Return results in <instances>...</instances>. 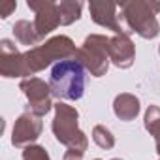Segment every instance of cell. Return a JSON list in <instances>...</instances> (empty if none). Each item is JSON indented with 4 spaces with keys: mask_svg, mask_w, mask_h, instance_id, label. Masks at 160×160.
<instances>
[{
    "mask_svg": "<svg viewBox=\"0 0 160 160\" xmlns=\"http://www.w3.org/2000/svg\"><path fill=\"white\" fill-rule=\"evenodd\" d=\"M49 89L55 96L64 100H77L83 96L85 89V73L79 60H60L53 72Z\"/></svg>",
    "mask_w": 160,
    "mask_h": 160,
    "instance_id": "6da1fadb",
    "label": "cell"
},
{
    "mask_svg": "<svg viewBox=\"0 0 160 160\" xmlns=\"http://www.w3.org/2000/svg\"><path fill=\"white\" fill-rule=\"evenodd\" d=\"M121 10L132 32H138L143 38H154L158 34L154 12H160V2H124L121 4Z\"/></svg>",
    "mask_w": 160,
    "mask_h": 160,
    "instance_id": "7a4b0ae2",
    "label": "cell"
},
{
    "mask_svg": "<svg viewBox=\"0 0 160 160\" xmlns=\"http://www.w3.org/2000/svg\"><path fill=\"white\" fill-rule=\"evenodd\" d=\"M53 130L57 134V139L70 145L72 151H77V152H83L85 149L77 147L75 143H85V138L81 132H77V111L68 108L66 104H58L57 106V117H55V122H53Z\"/></svg>",
    "mask_w": 160,
    "mask_h": 160,
    "instance_id": "3957f363",
    "label": "cell"
},
{
    "mask_svg": "<svg viewBox=\"0 0 160 160\" xmlns=\"http://www.w3.org/2000/svg\"><path fill=\"white\" fill-rule=\"evenodd\" d=\"M108 45H109L108 38H104V36H91V38L85 40L83 47L77 53L79 58H81V62L96 77H100L108 70V57H109Z\"/></svg>",
    "mask_w": 160,
    "mask_h": 160,
    "instance_id": "277c9868",
    "label": "cell"
},
{
    "mask_svg": "<svg viewBox=\"0 0 160 160\" xmlns=\"http://www.w3.org/2000/svg\"><path fill=\"white\" fill-rule=\"evenodd\" d=\"M28 8L36 12V30L38 36L43 38L49 34L53 28L60 25V15H58V4L53 2H36V0H28Z\"/></svg>",
    "mask_w": 160,
    "mask_h": 160,
    "instance_id": "5b68a950",
    "label": "cell"
},
{
    "mask_svg": "<svg viewBox=\"0 0 160 160\" xmlns=\"http://www.w3.org/2000/svg\"><path fill=\"white\" fill-rule=\"evenodd\" d=\"M21 89L25 91V94L28 96L30 100V106H32V113L36 115H43L49 111L51 104H49V89L43 81H40V79H28V81H23Z\"/></svg>",
    "mask_w": 160,
    "mask_h": 160,
    "instance_id": "8992f818",
    "label": "cell"
},
{
    "mask_svg": "<svg viewBox=\"0 0 160 160\" xmlns=\"http://www.w3.org/2000/svg\"><path fill=\"white\" fill-rule=\"evenodd\" d=\"M108 51H109V57L113 58V62L121 68H128L132 64V58H134V45L132 42L128 40L126 34H119L117 38L109 40V45H108Z\"/></svg>",
    "mask_w": 160,
    "mask_h": 160,
    "instance_id": "52a82bcc",
    "label": "cell"
},
{
    "mask_svg": "<svg viewBox=\"0 0 160 160\" xmlns=\"http://www.w3.org/2000/svg\"><path fill=\"white\" fill-rule=\"evenodd\" d=\"M42 130V122L38 119H34L32 115H21L15 122V128H13V145H23L27 141H34L38 138Z\"/></svg>",
    "mask_w": 160,
    "mask_h": 160,
    "instance_id": "ba28073f",
    "label": "cell"
},
{
    "mask_svg": "<svg viewBox=\"0 0 160 160\" xmlns=\"http://www.w3.org/2000/svg\"><path fill=\"white\" fill-rule=\"evenodd\" d=\"M117 4H111V2H91V13H92V19L102 25V27H108L111 30H115L117 34H124L121 25L117 23Z\"/></svg>",
    "mask_w": 160,
    "mask_h": 160,
    "instance_id": "9c48e42d",
    "label": "cell"
},
{
    "mask_svg": "<svg viewBox=\"0 0 160 160\" xmlns=\"http://www.w3.org/2000/svg\"><path fill=\"white\" fill-rule=\"evenodd\" d=\"M138 111H139L138 98H134L130 94H122V96H119L115 100V113H117V117H121L124 121H130V119H134L138 115Z\"/></svg>",
    "mask_w": 160,
    "mask_h": 160,
    "instance_id": "30bf717a",
    "label": "cell"
},
{
    "mask_svg": "<svg viewBox=\"0 0 160 160\" xmlns=\"http://www.w3.org/2000/svg\"><path fill=\"white\" fill-rule=\"evenodd\" d=\"M13 32H15L17 40H19L21 43H25V45H34V43L40 40L36 27L30 25L28 21H19V23L13 27Z\"/></svg>",
    "mask_w": 160,
    "mask_h": 160,
    "instance_id": "8fae6325",
    "label": "cell"
},
{
    "mask_svg": "<svg viewBox=\"0 0 160 160\" xmlns=\"http://www.w3.org/2000/svg\"><path fill=\"white\" fill-rule=\"evenodd\" d=\"M81 2H60L58 4V15H60V25H70L72 21L79 19L81 15Z\"/></svg>",
    "mask_w": 160,
    "mask_h": 160,
    "instance_id": "7c38bea8",
    "label": "cell"
},
{
    "mask_svg": "<svg viewBox=\"0 0 160 160\" xmlns=\"http://www.w3.org/2000/svg\"><path fill=\"white\" fill-rule=\"evenodd\" d=\"M94 141H96L100 147H113L111 132L106 130L104 126H96V128H94Z\"/></svg>",
    "mask_w": 160,
    "mask_h": 160,
    "instance_id": "4fadbf2b",
    "label": "cell"
},
{
    "mask_svg": "<svg viewBox=\"0 0 160 160\" xmlns=\"http://www.w3.org/2000/svg\"><path fill=\"white\" fill-rule=\"evenodd\" d=\"M23 156H25V160H49L47 152L42 147H28L23 152Z\"/></svg>",
    "mask_w": 160,
    "mask_h": 160,
    "instance_id": "5bb4252c",
    "label": "cell"
},
{
    "mask_svg": "<svg viewBox=\"0 0 160 160\" xmlns=\"http://www.w3.org/2000/svg\"><path fill=\"white\" fill-rule=\"evenodd\" d=\"M15 8H17V4H15V2H0V17L6 19V17H8Z\"/></svg>",
    "mask_w": 160,
    "mask_h": 160,
    "instance_id": "9a60e30c",
    "label": "cell"
}]
</instances>
